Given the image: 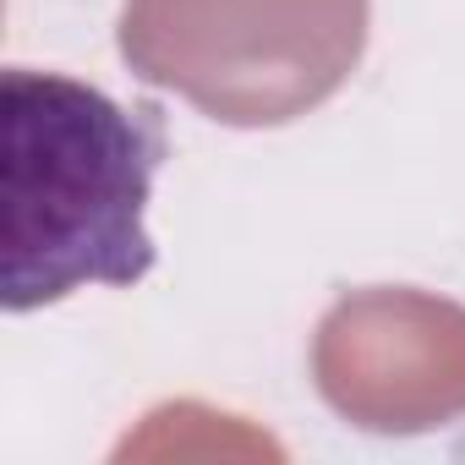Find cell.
<instances>
[{"instance_id": "3", "label": "cell", "mask_w": 465, "mask_h": 465, "mask_svg": "<svg viewBox=\"0 0 465 465\" xmlns=\"http://www.w3.org/2000/svg\"><path fill=\"white\" fill-rule=\"evenodd\" d=\"M318 394L367 432H427L465 411V307L421 291H351L312 340Z\"/></svg>"}, {"instance_id": "1", "label": "cell", "mask_w": 465, "mask_h": 465, "mask_svg": "<svg viewBox=\"0 0 465 465\" xmlns=\"http://www.w3.org/2000/svg\"><path fill=\"white\" fill-rule=\"evenodd\" d=\"M164 148L159 104L126 110L61 72H0V307L39 312L88 285L148 280Z\"/></svg>"}, {"instance_id": "2", "label": "cell", "mask_w": 465, "mask_h": 465, "mask_svg": "<svg viewBox=\"0 0 465 465\" xmlns=\"http://www.w3.org/2000/svg\"><path fill=\"white\" fill-rule=\"evenodd\" d=\"M372 0H126L121 61L224 126H285L334 99Z\"/></svg>"}]
</instances>
